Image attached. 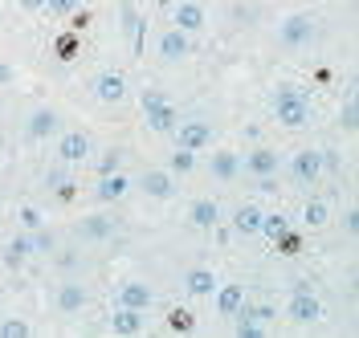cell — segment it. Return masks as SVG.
Returning <instances> with one entry per match:
<instances>
[{
    "mask_svg": "<svg viewBox=\"0 0 359 338\" xmlns=\"http://www.w3.org/2000/svg\"><path fill=\"white\" fill-rule=\"evenodd\" d=\"M273 118L286 127V131H298L311 122V94L298 90V86H282L278 98H273Z\"/></svg>",
    "mask_w": 359,
    "mask_h": 338,
    "instance_id": "obj_1",
    "label": "cell"
},
{
    "mask_svg": "<svg viewBox=\"0 0 359 338\" xmlns=\"http://www.w3.org/2000/svg\"><path fill=\"white\" fill-rule=\"evenodd\" d=\"M176 147H188V151H208L212 147V122L204 118H188V122H176Z\"/></svg>",
    "mask_w": 359,
    "mask_h": 338,
    "instance_id": "obj_2",
    "label": "cell"
},
{
    "mask_svg": "<svg viewBox=\"0 0 359 338\" xmlns=\"http://www.w3.org/2000/svg\"><path fill=\"white\" fill-rule=\"evenodd\" d=\"M314 17L311 13H294V17H286V21L278 24V37H282V45H290V49H298V45H311L314 41Z\"/></svg>",
    "mask_w": 359,
    "mask_h": 338,
    "instance_id": "obj_3",
    "label": "cell"
},
{
    "mask_svg": "<svg viewBox=\"0 0 359 338\" xmlns=\"http://www.w3.org/2000/svg\"><path fill=\"white\" fill-rule=\"evenodd\" d=\"M286 318H290L294 326H314L323 318V302L314 297V290H294L290 306H286Z\"/></svg>",
    "mask_w": 359,
    "mask_h": 338,
    "instance_id": "obj_4",
    "label": "cell"
},
{
    "mask_svg": "<svg viewBox=\"0 0 359 338\" xmlns=\"http://www.w3.org/2000/svg\"><path fill=\"white\" fill-rule=\"evenodd\" d=\"M156 53L159 62H168V66H176V62H184L188 53H192V41H188V33L184 29H163L156 41Z\"/></svg>",
    "mask_w": 359,
    "mask_h": 338,
    "instance_id": "obj_5",
    "label": "cell"
},
{
    "mask_svg": "<svg viewBox=\"0 0 359 338\" xmlns=\"http://www.w3.org/2000/svg\"><path fill=\"white\" fill-rule=\"evenodd\" d=\"M147 310H135V306H114V314H111V330L114 335H123V338H135V335H143L147 330Z\"/></svg>",
    "mask_w": 359,
    "mask_h": 338,
    "instance_id": "obj_6",
    "label": "cell"
},
{
    "mask_svg": "<svg viewBox=\"0 0 359 338\" xmlns=\"http://www.w3.org/2000/svg\"><path fill=\"white\" fill-rule=\"evenodd\" d=\"M172 24L192 37V33L204 29V8L196 4V0H176V4H172Z\"/></svg>",
    "mask_w": 359,
    "mask_h": 338,
    "instance_id": "obj_7",
    "label": "cell"
},
{
    "mask_svg": "<svg viewBox=\"0 0 359 338\" xmlns=\"http://www.w3.org/2000/svg\"><path fill=\"white\" fill-rule=\"evenodd\" d=\"M57 159H62V163H82V159H90V135L86 131H66V135L57 139Z\"/></svg>",
    "mask_w": 359,
    "mask_h": 338,
    "instance_id": "obj_8",
    "label": "cell"
},
{
    "mask_svg": "<svg viewBox=\"0 0 359 338\" xmlns=\"http://www.w3.org/2000/svg\"><path fill=\"white\" fill-rule=\"evenodd\" d=\"M94 98H98V102H123V98H127V78L114 73V69L98 73V82H94Z\"/></svg>",
    "mask_w": 359,
    "mask_h": 338,
    "instance_id": "obj_9",
    "label": "cell"
},
{
    "mask_svg": "<svg viewBox=\"0 0 359 338\" xmlns=\"http://www.w3.org/2000/svg\"><path fill=\"white\" fill-rule=\"evenodd\" d=\"M290 171L302 183H314L318 176H323V151H311V147H306V151H298V155L290 159Z\"/></svg>",
    "mask_w": 359,
    "mask_h": 338,
    "instance_id": "obj_10",
    "label": "cell"
},
{
    "mask_svg": "<svg viewBox=\"0 0 359 338\" xmlns=\"http://www.w3.org/2000/svg\"><path fill=\"white\" fill-rule=\"evenodd\" d=\"M143 192H147L151 200H168V196H176V176L151 167V171H143Z\"/></svg>",
    "mask_w": 359,
    "mask_h": 338,
    "instance_id": "obj_11",
    "label": "cell"
},
{
    "mask_svg": "<svg viewBox=\"0 0 359 338\" xmlns=\"http://www.w3.org/2000/svg\"><path fill=\"white\" fill-rule=\"evenodd\" d=\"M143 118H147V127L156 131V135H172L180 122V111L172 106V102H159V106H151V111H143Z\"/></svg>",
    "mask_w": 359,
    "mask_h": 338,
    "instance_id": "obj_12",
    "label": "cell"
},
{
    "mask_svg": "<svg viewBox=\"0 0 359 338\" xmlns=\"http://www.w3.org/2000/svg\"><path fill=\"white\" fill-rule=\"evenodd\" d=\"M151 302H156V293H151V286H143V281H123L118 286V306L151 310Z\"/></svg>",
    "mask_w": 359,
    "mask_h": 338,
    "instance_id": "obj_13",
    "label": "cell"
},
{
    "mask_svg": "<svg viewBox=\"0 0 359 338\" xmlns=\"http://www.w3.org/2000/svg\"><path fill=\"white\" fill-rule=\"evenodd\" d=\"M131 192V180L123 176V171H111V176H98V188H94V196L102 204H111V200H123Z\"/></svg>",
    "mask_w": 359,
    "mask_h": 338,
    "instance_id": "obj_14",
    "label": "cell"
},
{
    "mask_svg": "<svg viewBox=\"0 0 359 338\" xmlns=\"http://www.w3.org/2000/svg\"><path fill=\"white\" fill-rule=\"evenodd\" d=\"M188 220L196 228H204V232H212V228L221 225V208H217V200H192V208H188Z\"/></svg>",
    "mask_w": 359,
    "mask_h": 338,
    "instance_id": "obj_15",
    "label": "cell"
},
{
    "mask_svg": "<svg viewBox=\"0 0 359 338\" xmlns=\"http://www.w3.org/2000/svg\"><path fill=\"white\" fill-rule=\"evenodd\" d=\"M278 151H269V147H257V151H249L245 155V171L249 176H278Z\"/></svg>",
    "mask_w": 359,
    "mask_h": 338,
    "instance_id": "obj_16",
    "label": "cell"
},
{
    "mask_svg": "<svg viewBox=\"0 0 359 338\" xmlns=\"http://www.w3.org/2000/svg\"><path fill=\"white\" fill-rule=\"evenodd\" d=\"M245 302V286H221L217 281V314L221 318H233Z\"/></svg>",
    "mask_w": 359,
    "mask_h": 338,
    "instance_id": "obj_17",
    "label": "cell"
},
{
    "mask_svg": "<svg viewBox=\"0 0 359 338\" xmlns=\"http://www.w3.org/2000/svg\"><path fill=\"white\" fill-rule=\"evenodd\" d=\"M208 171H212V180H237V171H241V155L237 151H217L212 163H208Z\"/></svg>",
    "mask_w": 359,
    "mask_h": 338,
    "instance_id": "obj_18",
    "label": "cell"
},
{
    "mask_svg": "<svg viewBox=\"0 0 359 338\" xmlns=\"http://www.w3.org/2000/svg\"><path fill=\"white\" fill-rule=\"evenodd\" d=\"M82 306H86V286H78V281L57 286V310L62 314H78Z\"/></svg>",
    "mask_w": 359,
    "mask_h": 338,
    "instance_id": "obj_19",
    "label": "cell"
},
{
    "mask_svg": "<svg viewBox=\"0 0 359 338\" xmlns=\"http://www.w3.org/2000/svg\"><path fill=\"white\" fill-rule=\"evenodd\" d=\"M29 139H49L53 131H57V111H49V106H41V111L29 114Z\"/></svg>",
    "mask_w": 359,
    "mask_h": 338,
    "instance_id": "obj_20",
    "label": "cell"
},
{
    "mask_svg": "<svg viewBox=\"0 0 359 338\" xmlns=\"http://www.w3.org/2000/svg\"><path fill=\"white\" fill-rule=\"evenodd\" d=\"M184 290L192 293V297H212V290H217V273L212 269H192L188 277H184Z\"/></svg>",
    "mask_w": 359,
    "mask_h": 338,
    "instance_id": "obj_21",
    "label": "cell"
},
{
    "mask_svg": "<svg viewBox=\"0 0 359 338\" xmlns=\"http://www.w3.org/2000/svg\"><path fill=\"white\" fill-rule=\"evenodd\" d=\"M233 228H237L241 237H253V232L262 228V208H257V204H241V208L233 212Z\"/></svg>",
    "mask_w": 359,
    "mask_h": 338,
    "instance_id": "obj_22",
    "label": "cell"
},
{
    "mask_svg": "<svg viewBox=\"0 0 359 338\" xmlns=\"http://www.w3.org/2000/svg\"><path fill=\"white\" fill-rule=\"evenodd\" d=\"M25 257H33V241L21 232V237H13V241H8V248H4V265H8V269H21Z\"/></svg>",
    "mask_w": 359,
    "mask_h": 338,
    "instance_id": "obj_23",
    "label": "cell"
},
{
    "mask_svg": "<svg viewBox=\"0 0 359 338\" xmlns=\"http://www.w3.org/2000/svg\"><path fill=\"white\" fill-rule=\"evenodd\" d=\"M82 237L86 241H107V237H114V220H107V216H86L82 220Z\"/></svg>",
    "mask_w": 359,
    "mask_h": 338,
    "instance_id": "obj_24",
    "label": "cell"
},
{
    "mask_svg": "<svg viewBox=\"0 0 359 338\" xmlns=\"http://www.w3.org/2000/svg\"><path fill=\"white\" fill-rule=\"evenodd\" d=\"M327 220H331V208H327L323 200H306V208H302V225L306 228H323Z\"/></svg>",
    "mask_w": 359,
    "mask_h": 338,
    "instance_id": "obj_25",
    "label": "cell"
},
{
    "mask_svg": "<svg viewBox=\"0 0 359 338\" xmlns=\"http://www.w3.org/2000/svg\"><path fill=\"white\" fill-rule=\"evenodd\" d=\"M192 167H196V151L176 147V151H172V159H168V171H172V176H188Z\"/></svg>",
    "mask_w": 359,
    "mask_h": 338,
    "instance_id": "obj_26",
    "label": "cell"
},
{
    "mask_svg": "<svg viewBox=\"0 0 359 338\" xmlns=\"http://www.w3.org/2000/svg\"><path fill=\"white\" fill-rule=\"evenodd\" d=\"M286 228H290V220H286L282 212H262V228H257V232H266L269 241H278Z\"/></svg>",
    "mask_w": 359,
    "mask_h": 338,
    "instance_id": "obj_27",
    "label": "cell"
},
{
    "mask_svg": "<svg viewBox=\"0 0 359 338\" xmlns=\"http://www.w3.org/2000/svg\"><path fill=\"white\" fill-rule=\"evenodd\" d=\"M82 8V0H45L41 13H49V17H57V21H66V17H74Z\"/></svg>",
    "mask_w": 359,
    "mask_h": 338,
    "instance_id": "obj_28",
    "label": "cell"
},
{
    "mask_svg": "<svg viewBox=\"0 0 359 338\" xmlns=\"http://www.w3.org/2000/svg\"><path fill=\"white\" fill-rule=\"evenodd\" d=\"M339 127L351 135V131H359V102L355 98H347L343 106H339Z\"/></svg>",
    "mask_w": 359,
    "mask_h": 338,
    "instance_id": "obj_29",
    "label": "cell"
},
{
    "mask_svg": "<svg viewBox=\"0 0 359 338\" xmlns=\"http://www.w3.org/2000/svg\"><path fill=\"white\" fill-rule=\"evenodd\" d=\"M168 330H176V335H192V330H196V318L188 314V310H172V314H168Z\"/></svg>",
    "mask_w": 359,
    "mask_h": 338,
    "instance_id": "obj_30",
    "label": "cell"
},
{
    "mask_svg": "<svg viewBox=\"0 0 359 338\" xmlns=\"http://www.w3.org/2000/svg\"><path fill=\"white\" fill-rule=\"evenodd\" d=\"M118 29H123V33H135V29H139V24H143V17H139V13H135V4L131 0H123V4H118Z\"/></svg>",
    "mask_w": 359,
    "mask_h": 338,
    "instance_id": "obj_31",
    "label": "cell"
},
{
    "mask_svg": "<svg viewBox=\"0 0 359 338\" xmlns=\"http://www.w3.org/2000/svg\"><path fill=\"white\" fill-rule=\"evenodd\" d=\"M233 318H237V326H233L237 338H262V335H266V326H262V322H253V318H245V314H233Z\"/></svg>",
    "mask_w": 359,
    "mask_h": 338,
    "instance_id": "obj_32",
    "label": "cell"
},
{
    "mask_svg": "<svg viewBox=\"0 0 359 338\" xmlns=\"http://www.w3.org/2000/svg\"><path fill=\"white\" fill-rule=\"evenodd\" d=\"M118 167H123V151H118V147L102 151V159H98V176H111V171H118Z\"/></svg>",
    "mask_w": 359,
    "mask_h": 338,
    "instance_id": "obj_33",
    "label": "cell"
},
{
    "mask_svg": "<svg viewBox=\"0 0 359 338\" xmlns=\"http://www.w3.org/2000/svg\"><path fill=\"white\" fill-rule=\"evenodd\" d=\"M29 232H33V237H29V241H33V253H53V232H45V225L29 228Z\"/></svg>",
    "mask_w": 359,
    "mask_h": 338,
    "instance_id": "obj_34",
    "label": "cell"
},
{
    "mask_svg": "<svg viewBox=\"0 0 359 338\" xmlns=\"http://www.w3.org/2000/svg\"><path fill=\"white\" fill-rule=\"evenodd\" d=\"M0 338H29V322H21V318L0 322Z\"/></svg>",
    "mask_w": 359,
    "mask_h": 338,
    "instance_id": "obj_35",
    "label": "cell"
},
{
    "mask_svg": "<svg viewBox=\"0 0 359 338\" xmlns=\"http://www.w3.org/2000/svg\"><path fill=\"white\" fill-rule=\"evenodd\" d=\"M17 216H21V225H25V228H37V225H45V220H41V212H37L33 204H21V212H17Z\"/></svg>",
    "mask_w": 359,
    "mask_h": 338,
    "instance_id": "obj_36",
    "label": "cell"
},
{
    "mask_svg": "<svg viewBox=\"0 0 359 338\" xmlns=\"http://www.w3.org/2000/svg\"><path fill=\"white\" fill-rule=\"evenodd\" d=\"M159 102H168V94L163 90H143L139 94V106H143V111H151V106H159Z\"/></svg>",
    "mask_w": 359,
    "mask_h": 338,
    "instance_id": "obj_37",
    "label": "cell"
},
{
    "mask_svg": "<svg viewBox=\"0 0 359 338\" xmlns=\"http://www.w3.org/2000/svg\"><path fill=\"white\" fill-rule=\"evenodd\" d=\"M57 57H62V62H69V57H74V53H78V41H74V37H62V41H57Z\"/></svg>",
    "mask_w": 359,
    "mask_h": 338,
    "instance_id": "obj_38",
    "label": "cell"
},
{
    "mask_svg": "<svg viewBox=\"0 0 359 338\" xmlns=\"http://www.w3.org/2000/svg\"><path fill=\"white\" fill-rule=\"evenodd\" d=\"M343 228H347L351 237L359 232V212H355V208H347V216H343Z\"/></svg>",
    "mask_w": 359,
    "mask_h": 338,
    "instance_id": "obj_39",
    "label": "cell"
},
{
    "mask_svg": "<svg viewBox=\"0 0 359 338\" xmlns=\"http://www.w3.org/2000/svg\"><path fill=\"white\" fill-rule=\"evenodd\" d=\"M13 78H17V69H13L8 62H4V57H0V86H8Z\"/></svg>",
    "mask_w": 359,
    "mask_h": 338,
    "instance_id": "obj_40",
    "label": "cell"
},
{
    "mask_svg": "<svg viewBox=\"0 0 359 338\" xmlns=\"http://www.w3.org/2000/svg\"><path fill=\"white\" fill-rule=\"evenodd\" d=\"M257 192H278V180L273 176H257Z\"/></svg>",
    "mask_w": 359,
    "mask_h": 338,
    "instance_id": "obj_41",
    "label": "cell"
},
{
    "mask_svg": "<svg viewBox=\"0 0 359 338\" xmlns=\"http://www.w3.org/2000/svg\"><path fill=\"white\" fill-rule=\"evenodd\" d=\"M17 4H21L25 13H41L45 8V0H17Z\"/></svg>",
    "mask_w": 359,
    "mask_h": 338,
    "instance_id": "obj_42",
    "label": "cell"
},
{
    "mask_svg": "<svg viewBox=\"0 0 359 338\" xmlns=\"http://www.w3.org/2000/svg\"><path fill=\"white\" fill-rule=\"evenodd\" d=\"M159 8H172V4H176V0H156Z\"/></svg>",
    "mask_w": 359,
    "mask_h": 338,
    "instance_id": "obj_43",
    "label": "cell"
}]
</instances>
